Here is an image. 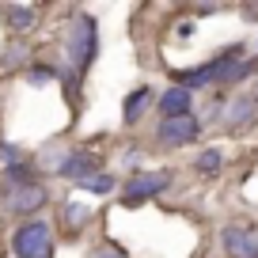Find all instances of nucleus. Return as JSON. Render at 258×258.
<instances>
[{
  "label": "nucleus",
  "instance_id": "1",
  "mask_svg": "<svg viewBox=\"0 0 258 258\" xmlns=\"http://www.w3.org/2000/svg\"><path fill=\"white\" fill-rule=\"evenodd\" d=\"M99 53V31H95V19L91 16H76L64 31V57H69V80L88 69Z\"/></svg>",
  "mask_w": 258,
  "mask_h": 258
},
{
  "label": "nucleus",
  "instance_id": "2",
  "mask_svg": "<svg viewBox=\"0 0 258 258\" xmlns=\"http://www.w3.org/2000/svg\"><path fill=\"white\" fill-rule=\"evenodd\" d=\"M12 254L16 258H53V228L46 220H27L12 232Z\"/></svg>",
  "mask_w": 258,
  "mask_h": 258
},
{
  "label": "nucleus",
  "instance_id": "3",
  "mask_svg": "<svg viewBox=\"0 0 258 258\" xmlns=\"http://www.w3.org/2000/svg\"><path fill=\"white\" fill-rule=\"evenodd\" d=\"M209 76H213V84H220V88H232V84H239V80H247L250 73L258 69V61H250V57H243V49L239 46H232V49H224L220 57H213L209 64Z\"/></svg>",
  "mask_w": 258,
  "mask_h": 258
},
{
  "label": "nucleus",
  "instance_id": "4",
  "mask_svg": "<svg viewBox=\"0 0 258 258\" xmlns=\"http://www.w3.org/2000/svg\"><path fill=\"white\" fill-rule=\"evenodd\" d=\"M46 205V186L34 182H4V209L8 213H34Z\"/></svg>",
  "mask_w": 258,
  "mask_h": 258
},
{
  "label": "nucleus",
  "instance_id": "5",
  "mask_svg": "<svg viewBox=\"0 0 258 258\" xmlns=\"http://www.w3.org/2000/svg\"><path fill=\"white\" fill-rule=\"evenodd\" d=\"M198 133H202V121L194 118V114H178V118H163L160 121L156 141H160V148H182V145H190Z\"/></svg>",
  "mask_w": 258,
  "mask_h": 258
},
{
  "label": "nucleus",
  "instance_id": "6",
  "mask_svg": "<svg viewBox=\"0 0 258 258\" xmlns=\"http://www.w3.org/2000/svg\"><path fill=\"white\" fill-rule=\"evenodd\" d=\"M171 186V171H145V175H133L125 178V186H121V198H125L129 205L145 202V198H156V194H163Z\"/></svg>",
  "mask_w": 258,
  "mask_h": 258
},
{
  "label": "nucleus",
  "instance_id": "7",
  "mask_svg": "<svg viewBox=\"0 0 258 258\" xmlns=\"http://www.w3.org/2000/svg\"><path fill=\"white\" fill-rule=\"evenodd\" d=\"M220 243H224L228 258H258V228L250 224H228L220 232Z\"/></svg>",
  "mask_w": 258,
  "mask_h": 258
},
{
  "label": "nucleus",
  "instance_id": "8",
  "mask_svg": "<svg viewBox=\"0 0 258 258\" xmlns=\"http://www.w3.org/2000/svg\"><path fill=\"white\" fill-rule=\"evenodd\" d=\"M61 175L73 178V182L80 186L84 178L99 175V156L88 152V148H73V152H69V160H64V167H61Z\"/></svg>",
  "mask_w": 258,
  "mask_h": 258
},
{
  "label": "nucleus",
  "instance_id": "9",
  "mask_svg": "<svg viewBox=\"0 0 258 258\" xmlns=\"http://www.w3.org/2000/svg\"><path fill=\"white\" fill-rule=\"evenodd\" d=\"M254 114H258V103L250 95H239V99H232V103L224 106L228 129H247L250 121H254Z\"/></svg>",
  "mask_w": 258,
  "mask_h": 258
},
{
  "label": "nucleus",
  "instance_id": "10",
  "mask_svg": "<svg viewBox=\"0 0 258 258\" xmlns=\"http://www.w3.org/2000/svg\"><path fill=\"white\" fill-rule=\"evenodd\" d=\"M0 16H4L8 31L23 34V31H31V27H34V16H38V8H34V4H4V8H0Z\"/></svg>",
  "mask_w": 258,
  "mask_h": 258
},
{
  "label": "nucleus",
  "instance_id": "11",
  "mask_svg": "<svg viewBox=\"0 0 258 258\" xmlns=\"http://www.w3.org/2000/svg\"><path fill=\"white\" fill-rule=\"evenodd\" d=\"M152 103H156V91H152V88H137L133 95H125V106H121V114H125V121L133 125V121H141V114H145Z\"/></svg>",
  "mask_w": 258,
  "mask_h": 258
},
{
  "label": "nucleus",
  "instance_id": "12",
  "mask_svg": "<svg viewBox=\"0 0 258 258\" xmlns=\"http://www.w3.org/2000/svg\"><path fill=\"white\" fill-rule=\"evenodd\" d=\"M163 118H178V114H190V91L186 88H167L160 99Z\"/></svg>",
  "mask_w": 258,
  "mask_h": 258
},
{
  "label": "nucleus",
  "instance_id": "13",
  "mask_svg": "<svg viewBox=\"0 0 258 258\" xmlns=\"http://www.w3.org/2000/svg\"><path fill=\"white\" fill-rule=\"evenodd\" d=\"M220 163H224V156H220L217 148H205V152L198 156V163H194V167L202 171V175H217V171H220Z\"/></svg>",
  "mask_w": 258,
  "mask_h": 258
},
{
  "label": "nucleus",
  "instance_id": "14",
  "mask_svg": "<svg viewBox=\"0 0 258 258\" xmlns=\"http://www.w3.org/2000/svg\"><path fill=\"white\" fill-rule=\"evenodd\" d=\"M80 190H91V194H110V190H114V175L99 171V175L84 178V182H80Z\"/></svg>",
  "mask_w": 258,
  "mask_h": 258
},
{
  "label": "nucleus",
  "instance_id": "15",
  "mask_svg": "<svg viewBox=\"0 0 258 258\" xmlns=\"http://www.w3.org/2000/svg\"><path fill=\"white\" fill-rule=\"evenodd\" d=\"M64 220H69V228H84L91 220V209H84V205H64Z\"/></svg>",
  "mask_w": 258,
  "mask_h": 258
},
{
  "label": "nucleus",
  "instance_id": "16",
  "mask_svg": "<svg viewBox=\"0 0 258 258\" xmlns=\"http://www.w3.org/2000/svg\"><path fill=\"white\" fill-rule=\"evenodd\" d=\"M91 258H125V250H121V247H103V250H95Z\"/></svg>",
  "mask_w": 258,
  "mask_h": 258
}]
</instances>
